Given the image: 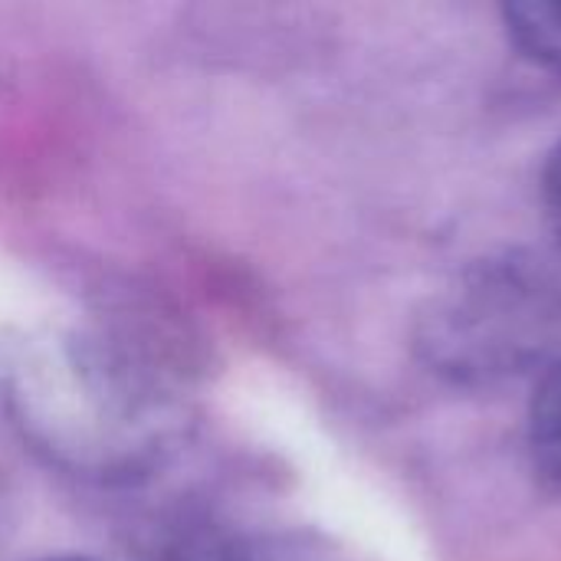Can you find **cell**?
I'll return each mask as SVG.
<instances>
[{"instance_id":"7a4b0ae2","label":"cell","mask_w":561,"mask_h":561,"mask_svg":"<svg viewBox=\"0 0 561 561\" xmlns=\"http://www.w3.org/2000/svg\"><path fill=\"white\" fill-rule=\"evenodd\" d=\"M559 319L561 302L542 276L490 270L444 306L427 345L437 362L457 371L516 368L526 355L542 348V339Z\"/></svg>"},{"instance_id":"3957f363","label":"cell","mask_w":561,"mask_h":561,"mask_svg":"<svg viewBox=\"0 0 561 561\" xmlns=\"http://www.w3.org/2000/svg\"><path fill=\"white\" fill-rule=\"evenodd\" d=\"M529 447L539 473L561 490V362L542 378L533 398Z\"/></svg>"},{"instance_id":"277c9868","label":"cell","mask_w":561,"mask_h":561,"mask_svg":"<svg viewBox=\"0 0 561 561\" xmlns=\"http://www.w3.org/2000/svg\"><path fill=\"white\" fill-rule=\"evenodd\" d=\"M503 16L510 39L526 56L561 72V3H510Z\"/></svg>"},{"instance_id":"8992f818","label":"cell","mask_w":561,"mask_h":561,"mask_svg":"<svg viewBox=\"0 0 561 561\" xmlns=\"http://www.w3.org/2000/svg\"><path fill=\"white\" fill-rule=\"evenodd\" d=\"M39 561H85V559H39Z\"/></svg>"},{"instance_id":"6da1fadb","label":"cell","mask_w":561,"mask_h":561,"mask_svg":"<svg viewBox=\"0 0 561 561\" xmlns=\"http://www.w3.org/2000/svg\"><path fill=\"white\" fill-rule=\"evenodd\" d=\"M16 401L30 434L79 470L125 473L161 437L145 385L95 342L39 348L20 371Z\"/></svg>"},{"instance_id":"5b68a950","label":"cell","mask_w":561,"mask_h":561,"mask_svg":"<svg viewBox=\"0 0 561 561\" xmlns=\"http://www.w3.org/2000/svg\"><path fill=\"white\" fill-rule=\"evenodd\" d=\"M542 194H546V210H549V220H552L556 233L561 237V145L556 148V154L549 158V164H546Z\"/></svg>"}]
</instances>
